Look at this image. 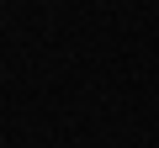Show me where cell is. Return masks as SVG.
<instances>
[]
</instances>
